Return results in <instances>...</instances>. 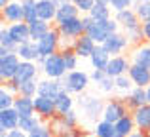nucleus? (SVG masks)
Wrapping results in <instances>:
<instances>
[{"mask_svg":"<svg viewBox=\"0 0 150 137\" xmlns=\"http://www.w3.org/2000/svg\"><path fill=\"white\" fill-rule=\"evenodd\" d=\"M78 137H93V133H91V135H89V133H84V131H82V130H80V133H78Z\"/></svg>","mask_w":150,"mask_h":137,"instance_id":"3c124183","label":"nucleus"},{"mask_svg":"<svg viewBox=\"0 0 150 137\" xmlns=\"http://www.w3.org/2000/svg\"><path fill=\"white\" fill-rule=\"evenodd\" d=\"M144 135H146V137H150V130H146V131H144Z\"/></svg>","mask_w":150,"mask_h":137,"instance_id":"5fc2aeb1","label":"nucleus"},{"mask_svg":"<svg viewBox=\"0 0 150 137\" xmlns=\"http://www.w3.org/2000/svg\"><path fill=\"white\" fill-rule=\"evenodd\" d=\"M118 31H120V23H118L114 17L103 19V21L91 19V23L88 25L86 34H88L89 38H93L97 44H103V42H105L106 38L110 36V34H112V33H118Z\"/></svg>","mask_w":150,"mask_h":137,"instance_id":"7ed1b4c3","label":"nucleus"},{"mask_svg":"<svg viewBox=\"0 0 150 137\" xmlns=\"http://www.w3.org/2000/svg\"><path fill=\"white\" fill-rule=\"evenodd\" d=\"M129 59H131V63H137V65H143V67L150 69V44L146 42V44L133 46Z\"/></svg>","mask_w":150,"mask_h":137,"instance_id":"5701e85b","label":"nucleus"},{"mask_svg":"<svg viewBox=\"0 0 150 137\" xmlns=\"http://www.w3.org/2000/svg\"><path fill=\"white\" fill-rule=\"evenodd\" d=\"M143 34H144V42L150 44V21L143 23Z\"/></svg>","mask_w":150,"mask_h":137,"instance_id":"09e8293b","label":"nucleus"},{"mask_svg":"<svg viewBox=\"0 0 150 137\" xmlns=\"http://www.w3.org/2000/svg\"><path fill=\"white\" fill-rule=\"evenodd\" d=\"M15 97H17V95H13L11 92H8V89L2 86V89H0V109H10V107H13Z\"/></svg>","mask_w":150,"mask_h":137,"instance_id":"37998d69","label":"nucleus"},{"mask_svg":"<svg viewBox=\"0 0 150 137\" xmlns=\"http://www.w3.org/2000/svg\"><path fill=\"white\" fill-rule=\"evenodd\" d=\"M17 55L21 57V61H40V52H38V46L34 40H29L25 44H19L17 46Z\"/></svg>","mask_w":150,"mask_h":137,"instance_id":"b1692460","label":"nucleus"},{"mask_svg":"<svg viewBox=\"0 0 150 137\" xmlns=\"http://www.w3.org/2000/svg\"><path fill=\"white\" fill-rule=\"evenodd\" d=\"M95 48H97V42L93 40V38H89L88 34H82V36L76 38V40H72V50L76 52L78 57H82V59H89Z\"/></svg>","mask_w":150,"mask_h":137,"instance_id":"4468645a","label":"nucleus"},{"mask_svg":"<svg viewBox=\"0 0 150 137\" xmlns=\"http://www.w3.org/2000/svg\"><path fill=\"white\" fill-rule=\"evenodd\" d=\"M19 95H27V97H36L38 95V78L29 82L19 84Z\"/></svg>","mask_w":150,"mask_h":137,"instance_id":"e433bc0d","label":"nucleus"},{"mask_svg":"<svg viewBox=\"0 0 150 137\" xmlns=\"http://www.w3.org/2000/svg\"><path fill=\"white\" fill-rule=\"evenodd\" d=\"M103 46H105V50L110 53V55H122V53L127 52V48L131 46V42H129V38L125 36L122 31H118V33L110 34V36L103 42Z\"/></svg>","mask_w":150,"mask_h":137,"instance_id":"9b49d317","label":"nucleus"},{"mask_svg":"<svg viewBox=\"0 0 150 137\" xmlns=\"http://www.w3.org/2000/svg\"><path fill=\"white\" fill-rule=\"evenodd\" d=\"M116 135V126L108 120L101 118L99 122H95V128H93V137H114Z\"/></svg>","mask_w":150,"mask_h":137,"instance_id":"2f4dec72","label":"nucleus"},{"mask_svg":"<svg viewBox=\"0 0 150 137\" xmlns=\"http://www.w3.org/2000/svg\"><path fill=\"white\" fill-rule=\"evenodd\" d=\"M34 111L42 120L50 122L57 116V107H55V99L46 95H36L34 97Z\"/></svg>","mask_w":150,"mask_h":137,"instance_id":"f8f14e48","label":"nucleus"},{"mask_svg":"<svg viewBox=\"0 0 150 137\" xmlns=\"http://www.w3.org/2000/svg\"><path fill=\"white\" fill-rule=\"evenodd\" d=\"M63 92V82L61 80H53V78H44L38 80V95H46V97H55Z\"/></svg>","mask_w":150,"mask_h":137,"instance_id":"aec40b11","label":"nucleus"},{"mask_svg":"<svg viewBox=\"0 0 150 137\" xmlns=\"http://www.w3.org/2000/svg\"><path fill=\"white\" fill-rule=\"evenodd\" d=\"M63 89L69 93H72V95H80V93H84L86 89H88L89 82H91V78H89L88 72H84V70H70V72L65 74V78H63Z\"/></svg>","mask_w":150,"mask_h":137,"instance_id":"39448f33","label":"nucleus"},{"mask_svg":"<svg viewBox=\"0 0 150 137\" xmlns=\"http://www.w3.org/2000/svg\"><path fill=\"white\" fill-rule=\"evenodd\" d=\"M133 118H135V124H137V130L141 131H146L150 130V105H143V107L135 109V111H131Z\"/></svg>","mask_w":150,"mask_h":137,"instance_id":"bb28decb","label":"nucleus"},{"mask_svg":"<svg viewBox=\"0 0 150 137\" xmlns=\"http://www.w3.org/2000/svg\"><path fill=\"white\" fill-rule=\"evenodd\" d=\"M116 133L118 135H124V137H127V135H131L133 131L137 130V124H135V118H133V114L131 112H127L125 116H122L120 120H118L116 124Z\"/></svg>","mask_w":150,"mask_h":137,"instance_id":"c85d7f7f","label":"nucleus"},{"mask_svg":"<svg viewBox=\"0 0 150 137\" xmlns=\"http://www.w3.org/2000/svg\"><path fill=\"white\" fill-rule=\"evenodd\" d=\"M23 2V10H25V21L30 23L34 19H38L36 13V0H21Z\"/></svg>","mask_w":150,"mask_h":137,"instance_id":"58836bf2","label":"nucleus"},{"mask_svg":"<svg viewBox=\"0 0 150 137\" xmlns=\"http://www.w3.org/2000/svg\"><path fill=\"white\" fill-rule=\"evenodd\" d=\"M38 65H40V70L44 72V76L46 78H53V80H63L65 74L69 72L61 52L51 53L48 57H42V59L38 61Z\"/></svg>","mask_w":150,"mask_h":137,"instance_id":"20e7f679","label":"nucleus"},{"mask_svg":"<svg viewBox=\"0 0 150 137\" xmlns=\"http://www.w3.org/2000/svg\"><path fill=\"white\" fill-rule=\"evenodd\" d=\"M50 126L53 128V131L57 135L65 133V131H72V130H78V114L76 111H69L65 114H57L53 120H50Z\"/></svg>","mask_w":150,"mask_h":137,"instance_id":"1a4fd4ad","label":"nucleus"},{"mask_svg":"<svg viewBox=\"0 0 150 137\" xmlns=\"http://www.w3.org/2000/svg\"><path fill=\"white\" fill-rule=\"evenodd\" d=\"M8 29H10V34L13 36V40L17 42V44H25V42L33 40V38H30V27H29L27 21L11 23V25H8Z\"/></svg>","mask_w":150,"mask_h":137,"instance_id":"4be33fe9","label":"nucleus"},{"mask_svg":"<svg viewBox=\"0 0 150 137\" xmlns=\"http://www.w3.org/2000/svg\"><path fill=\"white\" fill-rule=\"evenodd\" d=\"M110 57H112V55L105 50V46L97 44V48L93 50L91 57H89V63H91L93 69H103V70H105L106 65H108V61H110Z\"/></svg>","mask_w":150,"mask_h":137,"instance_id":"a878e982","label":"nucleus"},{"mask_svg":"<svg viewBox=\"0 0 150 137\" xmlns=\"http://www.w3.org/2000/svg\"><path fill=\"white\" fill-rule=\"evenodd\" d=\"M88 15H89L91 19H97V21H103V19H110V17H112V8H110V4L95 2V6L91 8V11H89Z\"/></svg>","mask_w":150,"mask_h":137,"instance_id":"473e14b6","label":"nucleus"},{"mask_svg":"<svg viewBox=\"0 0 150 137\" xmlns=\"http://www.w3.org/2000/svg\"><path fill=\"white\" fill-rule=\"evenodd\" d=\"M29 27H30V38H33L34 42H38L46 33H50L51 23L50 21H44V19H34V21L29 23Z\"/></svg>","mask_w":150,"mask_h":137,"instance_id":"7c9ffc66","label":"nucleus"},{"mask_svg":"<svg viewBox=\"0 0 150 137\" xmlns=\"http://www.w3.org/2000/svg\"><path fill=\"white\" fill-rule=\"evenodd\" d=\"M0 19H2V23H8V25L25 21L23 2L21 0H11V2H8L4 8H0Z\"/></svg>","mask_w":150,"mask_h":137,"instance_id":"9d476101","label":"nucleus"},{"mask_svg":"<svg viewBox=\"0 0 150 137\" xmlns=\"http://www.w3.org/2000/svg\"><path fill=\"white\" fill-rule=\"evenodd\" d=\"M146 101H148V105H150V86L146 88Z\"/></svg>","mask_w":150,"mask_h":137,"instance_id":"603ef678","label":"nucleus"},{"mask_svg":"<svg viewBox=\"0 0 150 137\" xmlns=\"http://www.w3.org/2000/svg\"><path fill=\"white\" fill-rule=\"evenodd\" d=\"M76 15H82V13H80V10L74 6L72 0H70V2H63V4H59V8H57V17H55V25H57V23L67 21V19H70V17H76Z\"/></svg>","mask_w":150,"mask_h":137,"instance_id":"cd10ccee","label":"nucleus"},{"mask_svg":"<svg viewBox=\"0 0 150 137\" xmlns=\"http://www.w3.org/2000/svg\"><path fill=\"white\" fill-rule=\"evenodd\" d=\"M19 120H21V116L13 107L0 109V131H11L19 128Z\"/></svg>","mask_w":150,"mask_h":137,"instance_id":"dca6fc26","label":"nucleus"},{"mask_svg":"<svg viewBox=\"0 0 150 137\" xmlns=\"http://www.w3.org/2000/svg\"><path fill=\"white\" fill-rule=\"evenodd\" d=\"M13 109L19 112L21 118H25V116H34L36 114V111H34V97L17 95L15 97V103H13Z\"/></svg>","mask_w":150,"mask_h":137,"instance_id":"393cba45","label":"nucleus"},{"mask_svg":"<svg viewBox=\"0 0 150 137\" xmlns=\"http://www.w3.org/2000/svg\"><path fill=\"white\" fill-rule=\"evenodd\" d=\"M127 137H146V135H144V131H141V130H135L131 135H127Z\"/></svg>","mask_w":150,"mask_h":137,"instance_id":"8fccbe9b","label":"nucleus"},{"mask_svg":"<svg viewBox=\"0 0 150 137\" xmlns=\"http://www.w3.org/2000/svg\"><path fill=\"white\" fill-rule=\"evenodd\" d=\"M110 8H112V11L116 13V11L133 8V0H110Z\"/></svg>","mask_w":150,"mask_h":137,"instance_id":"a18cd8bd","label":"nucleus"},{"mask_svg":"<svg viewBox=\"0 0 150 137\" xmlns=\"http://www.w3.org/2000/svg\"><path fill=\"white\" fill-rule=\"evenodd\" d=\"M38 76V65L36 61H21L17 69V74H15L13 80L17 84H23V82H29V80H34Z\"/></svg>","mask_w":150,"mask_h":137,"instance_id":"6ab92c4d","label":"nucleus"},{"mask_svg":"<svg viewBox=\"0 0 150 137\" xmlns=\"http://www.w3.org/2000/svg\"><path fill=\"white\" fill-rule=\"evenodd\" d=\"M10 2H11V0H10Z\"/></svg>","mask_w":150,"mask_h":137,"instance_id":"13d9d810","label":"nucleus"},{"mask_svg":"<svg viewBox=\"0 0 150 137\" xmlns=\"http://www.w3.org/2000/svg\"><path fill=\"white\" fill-rule=\"evenodd\" d=\"M19 65H21V57L17 55V52H10L6 48H0V80L2 82L13 80Z\"/></svg>","mask_w":150,"mask_h":137,"instance_id":"423d86ee","label":"nucleus"},{"mask_svg":"<svg viewBox=\"0 0 150 137\" xmlns=\"http://www.w3.org/2000/svg\"><path fill=\"white\" fill-rule=\"evenodd\" d=\"M57 8L59 4L55 0H36V13L38 19H44V21H53L57 17Z\"/></svg>","mask_w":150,"mask_h":137,"instance_id":"f3484780","label":"nucleus"},{"mask_svg":"<svg viewBox=\"0 0 150 137\" xmlns=\"http://www.w3.org/2000/svg\"><path fill=\"white\" fill-rule=\"evenodd\" d=\"M61 40H63V36H61V33H59V29L57 27H51L50 33H46L44 36L36 42L38 52H40V59L51 55V53H57L59 50H61Z\"/></svg>","mask_w":150,"mask_h":137,"instance_id":"0eeeda50","label":"nucleus"},{"mask_svg":"<svg viewBox=\"0 0 150 137\" xmlns=\"http://www.w3.org/2000/svg\"><path fill=\"white\" fill-rule=\"evenodd\" d=\"M72 2H74V6L80 10V13L86 15V13H89V11H91V8L95 6L97 0H72Z\"/></svg>","mask_w":150,"mask_h":137,"instance_id":"c03bdc74","label":"nucleus"},{"mask_svg":"<svg viewBox=\"0 0 150 137\" xmlns=\"http://www.w3.org/2000/svg\"><path fill=\"white\" fill-rule=\"evenodd\" d=\"M127 112H131V111L127 109L124 97H112V99H108V101L105 103L103 118L108 120V122H112V124H116L118 120H120L122 116H125Z\"/></svg>","mask_w":150,"mask_h":137,"instance_id":"6e6552de","label":"nucleus"},{"mask_svg":"<svg viewBox=\"0 0 150 137\" xmlns=\"http://www.w3.org/2000/svg\"><path fill=\"white\" fill-rule=\"evenodd\" d=\"M127 76L131 78L133 86H139V88H148L150 86V69L143 67V65L131 63V67L127 70Z\"/></svg>","mask_w":150,"mask_h":137,"instance_id":"2eb2a0df","label":"nucleus"},{"mask_svg":"<svg viewBox=\"0 0 150 137\" xmlns=\"http://www.w3.org/2000/svg\"><path fill=\"white\" fill-rule=\"evenodd\" d=\"M114 19L120 23V29L122 31H127V29H133V27H139L141 25V19L137 17V13H135L133 8L116 11V13H114Z\"/></svg>","mask_w":150,"mask_h":137,"instance_id":"a211bd4d","label":"nucleus"},{"mask_svg":"<svg viewBox=\"0 0 150 137\" xmlns=\"http://www.w3.org/2000/svg\"><path fill=\"white\" fill-rule=\"evenodd\" d=\"M74 105H76V101H74L72 93L65 92V89H63V92L59 93L57 97H55V107H57V114H65V112L72 111Z\"/></svg>","mask_w":150,"mask_h":137,"instance_id":"c756f323","label":"nucleus"},{"mask_svg":"<svg viewBox=\"0 0 150 137\" xmlns=\"http://www.w3.org/2000/svg\"><path fill=\"white\" fill-rule=\"evenodd\" d=\"M124 101H125V105H127L129 111H135V109L146 105L148 103V101H146V88H139V86H135L129 93H125Z\"/></svg>","mask_w":150,"mask_h":137,"instance_id":"412c9836","label":"nucleus"},{"mask_svg":"<svg viewBox=\"0 0 150 137\" xmlns=\"http://www.w3.org/2000/svg\"><path fill=\"white\" fill-rule=\"evenodd\" d=\"M137 2H150V0H137Z\"/></svg>","mask_w":150,"mask_h":137,"instance_id":"6e6d98bb","label":"nucleus"},{"mask_svg":"<svg viewBox=\"0 0 150 137\" xmlns=\"http://www.w3.org/2000/svg\"><path fill=\"white\" fill-rule=\"evenodd\" d=\"M105 76H106V72H105L103 69H93V70H91V74H89V78H91L93 84H99V82H101Z\"/></svg>","mask_w":150,"mask_h":137,"instance_id":"49530a36","label":"nucleus"},{"mask_svg":"<svg viewBox=\"0 0 150 137\" xmlns=\"http://www.w3.org/2000/svg\"><path fill=\"white\" fill-rule=\"evenodd\" d=\"M29 137H57V133L53 131V128H51L50 124H40L36 130L30 131Z\"/></svg>","mask_w":150,"mask_h":137,"instance_id":"79ce46f5","label":"nucleus"},{"mask_svg":"<svg viewBox=\"0 0 150 137\" xmlns=\"http://www.w3.org/2000/svg\"><path fill=\"white\" fill-rule=\"evenodd\" d=\"M76 105L80 109V114L84 116L88 122H99L103 118V111H105V101L97 95H89V93H80L76 99Z\"/></svg>","mask_w":150,"mask_h":137,"instance_id":"f257e3e1","label":"nucleus"},{"mask_svg":"<svg viewBox=\"0 0 150 137\" xmlns=\"http://www.w3.org/2000/svg\"><path fill=\"white\" fill-rule=\"evenodd\" d=\"M129 67H131V59L125 57L124 53H122V55H112L110 61H108V65H106V69H105V72L112 78H118V76H122V74H127Z\"/></svg>","mask_w":150,"mask_h":137,"instance_id":"ddd939ff","label":"nucleus"},{"mask_svg":"<svg viewBox=\"0 0 150 137\" xmlns=\"http://www.w3.org/2000/svg\"><path fill=\"white\" fill-rule=\"evenodd\" d=\"M40 124H42V118H40L38 114H34V116H25V118L19 120V128H21L23 131H27V133H30L33 130H36Z\"/></svg>","mask_w":150,"mask_h":137,"instance_id":"c9c22d12","label":"nucleus"},{"mask_svg":"<svg viewBox=\"0 0 150 137\" xmlns=\"http://www.w3.org/2000/svg\"><path fill=\"white\" fill-rule=\"evenodd\" d=\"M59 52L63 53V59H65V65H67V70H76L78 69V59L80 57L76 55V52L72 50V46H67V48H61Z\"/></svg>","mask_w":150,"mask_h":137,"instance_id":"72a5a7b5","label":"nucleus"},{"mask_svg":"<svg viewBox=\"0 0 150 137\" xmlns=\"http://www.w3.org/2000/svg\"><path fill=\"white\" fill-rule=\"evenodd\" d=\"M114 137H124V135H118V133H116V135H114Z\"/></svg>","mask_w":150,"mask_h":137,"instance_id":"4d7b16f0","label":"nucleus"},{"mask_svg":"<svg viewBox=\"0 0 150 137\" xmlns=\"http://www.w3.org/2000/svg\"><path fill=\"white\" fill-rule=\"evenodd\" d=\"M95 86H97V89H99L101 93H112V92H116V80H114L112 76H108V74H106L99 84H95Z\"/></svg>","mask_w":150,"mask_h":137,"instance_id":"a19ab883","label":"nucleus"},{"mask_svg":"<svg viewBox=\"0 0 150 137\" xmlns=\"http://www.w3.org/2000/svg\"><path fill=\"white\" fill-rule=\"evenodd\" d=\"M89 23H91V17L86 13V15L70 17V19H67V21H63V23H57L55 27L59 29V33H61V36L65 38V40H76L78 36L86 34Z\"/></svg>","mask_w":150,"mask_h":137,"instance_id":"f03ea898","label":"nucleus"},{"mask_svg":"<svg viewBox=\"0 0 150 137\" xmlns=\"http://www.w3.org/2000/svg\"><path fill=\"white\" fill-rule=\"evenodd\" d=\"M6 137H29V133H27V131H23L21 128H15V130L8 131V135H6Z\"/></svg>","mask_w":150,"mask_h":137,"instance_id":"de8ad7c7","label":"nucleus"},{"mask_svg":"<svg viewBox=\"0 0 150 137\" xmlns=\"http://www.w3.org/2000/svg\"><path fill=\"white\" fill-rule=\"evenodd\" d=\"M17 46L19 44L10 34V29H8V27H2V29H0V48H6V50H10V52H15Z\"/></svg>","mask_w":150,"mask_h":137,"instance_id":"f704fd0d","label":"nucleus"},{"mask_svg":"<svg viewBox=\"0 0 150 137\" xmlns=\"http://www.w3.org/2000/svg\"><path fill=\"white\" fill-rule=\"evenodd\" d=\"M97 2H103V4H110V0H97Z\"/></svg>","mask_w":150,"mask_h":137,"instance_id":"864d4df0","label":"nucleus"},{"mask_svg":"<svg viewBox=\"0 0 150 137\" xmlns=\"http://www.w3.org/2000/svg\"><path fill=\"white\" fill-rule=\"evenodd\" d=\"M116 80V92H120V93H129L135 86H133V82H131V78L127 76V74H122V76H118V78H114Z\"/></svg>","mask_w":150,"mask_h":137,"instance_id":"ea45409f","label":"nucleus"},{"mask_svg":"<svg viewBox=\"0 0 150 137\" xmlns=\"http://www.w3.org/2000/svg\"><path fill=\"white\" fill-rule=\"evenodd\" d=\"M133 10H135L137 17L141 19V23L150 21V2H135L133 4Z\"/></svg>","mask_w":150,"mask_h":137,"instance_id":"4c0bfd02","label":"nucleus"}]
</instances>
